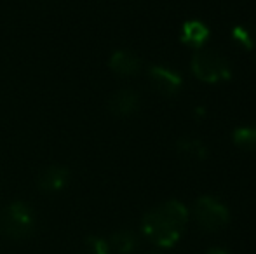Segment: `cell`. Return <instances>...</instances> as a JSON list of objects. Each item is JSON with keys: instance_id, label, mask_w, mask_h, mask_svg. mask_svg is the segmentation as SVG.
I'll use <instances>...</instances> for the list:
<instances>
[{"instance_id": "6da1fadb", "label": "cell", "mask_w": 256, "mask_h": 254, "mask_svg": "<svg viewBox=\"0 0 256 254\" xmlns=\"http://www.w3.org/2000/svg\"><path fill=\"white\" fill-rule=\"evenodd\" d=\"M188 223V211L180 200H166L143 216V234L158 248H171L180 241Z\"/></svg>"}, {"instance_id": "7a4b0ae2", "label": "cell", "mask_w": 256, "mask_h": 254, "mask_svg": "<svg viewBox=\"0 0 256 254\" xmlns=\"http://www.w3.org/2000/svg\"><path fill=\"white\" fill-rule=\"evenodd\" d=\"M35 230L34 209L26 202H12L0 211V232L12 241L28 239Z\"/></svg>"}, {"instance_id": "3957f363", "label": "cell", "mask_w": 256, "mask_h": 254, "mask_svg": "<svg viewBox=\"0 0 256 254\" xmlns=\"http://www.w3.org/2000/svg\"><path fill=\"white\" fill-rule=\"evenodd\" d=\"M192 71L200 82L206 84H218V82L228 80L232 75L228 61L220 52L211 49H199L194 54Z\"/></svg>"}, {"instance_id": "277c9868", "label": "cell", "mask_w": 256, "mask_h": 254, "mask_svg": "<svg viewBox=\"0 0 256 254\" xmlns=\"http://www.w3.org/2000/svg\"><path fill=\"white\" fill-rule=\"evenodd\" d=\"M194 216L197 225L209 234L222 232L230 221V213L225 204L209 195L197 199V202L194 204Z\"/></svg>"}, {"instance_id": "5b68a950", "label": "cell", "mask_w": 256, "mask_h": 254, "mask_svg": "<svg viewBox=\"0 0 256 254\" xmlns=\"http://www.w3.org/2000/svg\"><path fill=\"white\" fill-rule=\"evenodd\" d=\"M148 80L154 91L166 98H172L182 91V77L176 71L164 66H152L148 70Z\"/></svg>"}, {"instance_id": "8992f818", "label": "cell", "mask_w": 256, "mask_h": 254, "mask_svg": "<svg viewBox=\"0 0 256 254\" xmlns=\"http://www.w3.org/2000/svg\"><path fill=\"white\" fill-rule=\"evenodd\" d=\"M140 108V94L132 89L115 91L108 98V110L115 117H131Z\"/></svg>"}, {"instance_id": "52a82bcc", "label": "cell", "mask_w": 256, "mask_h": 254, "mask_svg": "<svg viewBox=\"0 0 256 254\" xmlns=\"http://www.w3.org/2000/svg\"><path fill=\"white\" fill-rule=\"evenodd\" d=\"M68 180H70V171L64 166H49L40 171L37 178V185L40 192L58 193L66 187Z\"/></svg>"}, {"instance_id": "ba28073f", "label": "cell", "mask_w": 256, "mask_h": 254, "mask_svg": "<svg viewBox=\"0 0 256 254\" xmlns=\"http://www.w3.org/2000/svg\"><path fill=\"white\" fill-rule=\"evenodd\" d=\"M110 68L120 77H134L142 71V59L131 51H117L110 58Z\"/></svg>"}, {"instance_id": "9c48e42d", "label": "cell", "mask_w": 256, "mask_h": 254, "mask_svg": "<svg viewBox=\"0 0 256 254\" xmlns=\"http://www.w3.org/2000/svg\"><path fill=\"white\" fill-rule=\"evenodd\" d=\"M209 38V30L200 21H186L182 30V42L192 47H202Z\"/></svg>"}, {"instance_id": "30bf717a", "label": "cell", "mask_w": 256, "mask_h": 254, "mask_svg": "<svg viewBox=\"0 0 256 254\" xmlns=\"http://www.w3.org/2000/svg\"><path fill=\"white\" fill-rule=\"evenodd\" d=\"M176 148L182 155L188 157V159H197V160H204L208 157L209 150L200 139L197 138H183L176 143Z\"/></svg>"}, {"instance_id": "8fae6325", "label": "cell", "mask_w": 256, "mask_h": 254, "mask_svg": "<svg viewBox=\"0 0 256 254\" xmlns=\"http://www.w3.org/2000/svg\"><path fill=\"white\" fill-rule=\"evenodd\" d=\"M108 244H110V248H114L118 254H129L136 249L138 239H136V235L132 234V232L120 230V232H115V234L112 235Z\"/></svg>"}, {"instance_id": "7c38bea8", "label": "cell", "mask_w": 256, "mask_h": 254, "mask_svg": "<svg viewBox=\"0 0 256 254\" xmlns=\"http://www.w3.org/2000/svg\"><path fill=\"white\" fill-rule=\"evenodd\" d=\"M234 145L246 152H256V126L237 127L232 132Z\"/></svg>"}, {"instance_id": "4fadbf2b", "label": "cell", "mask_w": 256, "mask_h": 254, "mask_svg": "<svg viewBox=\"0 0 256 254\" xmlns=\"http://www.w3.org/2000/svg\"><path fill=\"white\" fill-rule=\"evenodd\" d=\"M232 38L237 45H240L246 51L256 47V26L246 24V26H237L232 30Z\"/></svg>"}, {"instance_id": "5bb4252c", "label": "cell", "mask_w": 256, "mask_h": 254, "mask_svg": "<svg viewBox=\"0 0 256 254\" xmlns=\"http://www.w3.org/2000/svg\"><path fill=\"white\" fill-rule=\"evenodd\" d=\"M110 244L102 237L86 239V254H110Z\"/></svg>"}, {"instance_id": "9a60e30c", "label": "cell", "mask_w": 256, "mask_h": 254, "mask_svg": "<svg viewBox=\"0 0 256 254\" xmlns=\"http://www.w3.org/2000/svg\"><path fill=\"white\" fill-rule=\"evenodd\" d=\"M206 254H228L225 248H220V246H216V248H211Z\"/></svg>"}, {"instance_id": "2e32d148", "label": "cell", "mask_w": 256, "mask_h": 254, "mask_svg": "<svg viewBox=\"0 0 256 254\" xmlns=\"http://www.w3.org/2000/svg\"><path fill=\"white\" fill-rule=\"evenodd\" d=\"M254 63H256V54H254Z\"/></svg>"}]
</instances>
